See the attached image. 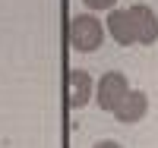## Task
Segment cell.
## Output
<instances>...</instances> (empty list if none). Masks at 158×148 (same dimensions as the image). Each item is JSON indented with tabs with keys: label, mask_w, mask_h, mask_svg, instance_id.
I'll use <instances>...</instances> for the list:
<instances>
[{
	"label": "cell",
	"mask_w": 158,
	"mask_h": 148,
	"mask_svg": "<svg viewBox=\"0 0 158 148\" xmlns=\"http://www.w3.org/2000/svg\"><path fill=\"white\" fill-rule=\"evenodd\" d=\"M130 16H133V29H136V41L139 44H155L158 41V16L155 10L146 3L130 6Z\"/></svg>",
	"instance_id": "277c9868"
},
{
	"label": "cell",
	"mask_w": 158,
	"mask_h": 148,
	"mask_svg": "<svg viewBox=\"0 0 158 148\" xmlns=\"http://www.w3.org/2000/svg\"><path fill=\"white\" fill-rule=\"evenodd\" d=\"M108 35L120 47H130V44L136 41V29H133V16H130V10H111L108 13Z\"/></svg>",
	"instance_id": "8992f818"
},
{
	"label": "cell",
	"mask_w": 158,
	"mask_h": 148,
	"mask_svg": "<svg viewBox=\"0 0 158 148\" xmlns=\"http://www.w3.org/2000/svg\"><path fill=\"white\" fill-rule=\"evenodd\" d=\"M146 110H149V98H146V91H136V88H130L127 95H123V101L114 107V117L120 120V123H139L142 117H146Z\"/></svg>",
	"instance_id": "5b68a950"
},
{
	"label": "cell",
	"mask_w": 158,
	"mask_h": 148,
	"mask_svg": "<svg viewBox=\"0 0 158 148\" xmlns=\"http://www.w3.org/2000/svg\"><path fill=\"white\" fill-rule=\"evenodd\" d=\"M82 3H85L89 10H114L117 0H82Z\"/></svg>",
	"instance_id": "52a82bcc"
},
{
	"label": "cell",
	"mask_w": 158,
	"mask_h": 148,
	"mask_svg": "<svg viewBox=\"0 0 158 148\" xmlns=\"http://www.w3.org/2000/svg\"><path fill=\"white\" fill-rule=\"evenodd\" d=\"M127 91H130L127 76L114 70V73H104V76L98 79V85H95V101H98L101 110H111V114H114V107L123 101Z\"/></svg>",
	"instance_id": "7a4b0ae2"
},
{
	"label": "cell",
	"mask_w": 158,
	"mask_h": 148,
	"mask_svg": "<svg viewBox=\"0 0 158 148\" xmlns=\"http://www.w3.org/2000/svg\"><path fill=\"white\" fill-rule=\"evenodd\" d=\"M67 38H70V44H73L76 50L92 54V50H98V47H101V41H104V25H101L95 16L82 13V16H73V19H70Z\"/></svg>",
	"instance_id": "6da1fadb"
},
{
	"label": "cell",
	"mask_w": 158,
	"mask_h": 148,
	"mask_svg": "<svg viewBox=\"0 0 158 148\" xmlns=\"http://www.w3.org/2000/svg\"><path fill=\"white\" fill-rule=\"evenodd\" d=\"M95 95V85H92V76L85 70H70L67 73V104L73 110H82Z\"/></svg>",
	"instance_id": "3957f363"
},
{
	"label": "cell",
	"mask_w": 158,
	"mask_h": 148,
	"mask_svg": "<svg viewBox=\"0 0 158 148\" xmlns=\"http://www.w3.org/2000/svg\"><path fill=\"white\" fill-rule=\"evenodd\" d=\"M92 148H123L120 142H114V139H101V142H95Z\"/></svg>",
	"instance_id": "ba28073f"
}]
</instances>
